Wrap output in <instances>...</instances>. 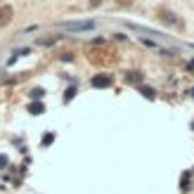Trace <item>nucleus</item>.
<instances>
[{"instance_id": "nucleus-1", "label": "nucleus", "mask_w": 194, "mask_h": 194, "mask_svg": "<svg viewBox=\"0 0 194 194\" xmlns=\"http://www.w3.org/2000/svg\"><path fill=\"white\" fill-rule=\"evenodd\" d=\"M64 28H66V31H92V28H95V21H92V19H83V21H66Z\"/></svg>"}]
</instances>
